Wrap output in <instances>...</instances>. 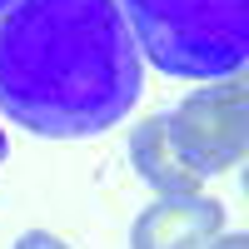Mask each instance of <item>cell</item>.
I'll list each match as a JSON object with an SVG mask.
<instances>
[{
    "label": "cell",
    "mask_w": 249,
    "mask_h": 249,
    "mask_svg": "<svg viewBox=\"0 0 249 249\" xmlns=\"http://www.w3.org/2000/svg\"><path fill=\"white\" fill-rule=\"evenodd\" d=\"M10 5H15V0H0V15H5V10H10Z\"/></svg>",
    "instance_id": "cell-9"
},
{
    "label": "cell",
    "mask_w": 249,
    "mask_h": 249,
    "mask_svg": "<svg viewBox=\"0 0 249 249\" xmlns=\"http://www.w3.org/2000/svg\"><path fill=\"white\" fill-rule=\"evenodd\" d=\"M130 164H135V175L155 190V199L204 195V184H210L195 170V160L179 150V140L170 130V115H144L130 130Z\"/></svg>",
    "instance_id": "cell-5"
},
{
    "label": "cell",
    "mask_w": 249,
    "mask_h": 249,
    "mask_svg": "<svg viewBox=\"0 0 249 249\" xmlns=\"http://www.w3.org/2000/svg\"><path fill=\"white\" fill-rule=\"evenodd\" d=\"M170 130L204 179L234 170L249 155V85H244V75L214 80V85H199L195 95H184L170 110Z\"/></svg>",
    "instance_id": "cell-3"
},
{
    "label": "cell",
    "mask_w": 249,
    "mask_h": 249,
    "mask_svg": "<svg viewBox=\"0 0 249 249\" xmlns=\"http://www.w3.org/2000/svg\"><path fill=\"white\" fill-rule=\"evenodd\" d=\"M10 249H70L60 234H50V230H30V234H20Z\"/></svg>",
    "instance_id": "cell-6"
},
{
    "label": "cell",
    "mask_w": 249,
    "mask_h": 249,
    "mask_svg": "<svg viewBox=\"0 0 249 249\" xmlns=\"http://www.w3.org/2000/svg\"><path fill=\"white\" fill-rule=\"evenodd\" d=\"M130 25L140 60L175 80L244 75L249 60V5L244 0H115Z\"/></svg>",
    "instance_id": "cell-2"
},
{
    "label": "cell",
    "mask_w": 249,
    "mask_h": 249,
    "mask_svg": "<svg viewBox=\"0 0 249 249\" xmlns=\"http://www.w3.org/2000/svg\"><path fill=\"white\" fill-rule=\"evenodd\" d=\"M5 155H10V140H5V130H0V164H5Z\"/></svg>",
    "instance_id": "cell-8"
},
{
    "label": "cell",
    "mask_w": 249,
    "mask_h": 249,
    "mask_svg": "<svg viewBox=\"0 0 249 249\" xmlns=\"http://www.w3.org/2000/svg\"><path fill=\"white\" fill-rule=\"evenodd\" d=\"M210 249H249V239H244V234H230V230H224V234H219Z\"/></svg>",
    "instance_id": "cell-7"
},
{
    "label": "cell",
    "mask_w": 249,
    "mask_h": 249,
    "mask_svg": "<svg viewBox=\"0 0 249 249\" xmlns=\"http://www.w3.org/2000/svg\"><path fill=\"white\" fill-rule=\"evenodd\" d=\"M219 234H224V204L210 195H179L140 210L130 249H210Z\"/></svg>",
    "instance_id": "cell-4"
},
{
    "label": "cell",
    "mask_w": 249,
    "mask_h": 249,
    "mask_svg": "<svg viewBox=\"0 0 249 249\" xmlns=\"http://www.w3.org/2000/svg\"><path fill=\"white\" fill-rule=\"evenodd\" d=\"M144 60L115 0H15L0 15V110L45 140H85L140 100Z\"/></svg>",
    "instance_id": "cell-1"
}]
</instances>
